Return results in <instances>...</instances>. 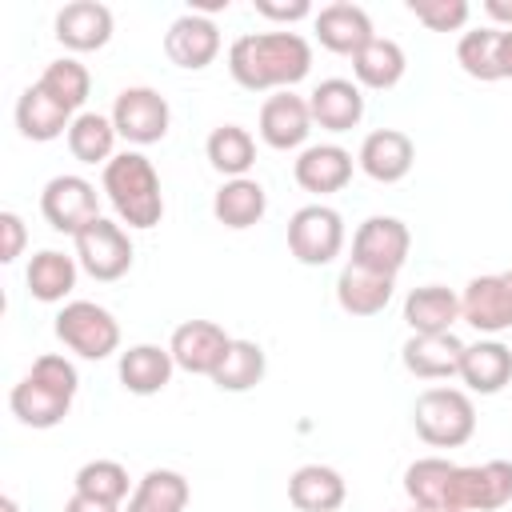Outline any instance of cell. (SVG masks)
I'll use <instances>...</instances> for the list:
<instances>
[{
  "instance_id": "6da1fadb",
  "label": "cell",
  "mask_w": 512,
  "mask_h": 512,
  "mask_svg": "<svg viewBox=\"0 0 512 512\" xmlns=\"http://www.w3.org/2000/svg\"><path fill=\"white\" fill-rule=\"evenodd\" d=\"M312 68V44L300 32H244L228 48V72L248 92H288Z\"/></svg>"
},
{
  "instance_id": "7a4b0ae2",
  "label": "cell",
  "mask_w": 512,
  "mask_h": 512,
  "mask_svg": "<svg viewBox=\"0 0 512 512\" xmlns=\"http://www.w3.org/2000/svg\"><path fill=\"white\" fill-rule=\"evenodd\" d=\"M76 388H80L76 364L56 352H44L32 360V372L12 388L8 404L24 428H56L68 416Z\"/></svg>"
},
{
  "instance_id": "3957f363",
  "label": "cell",
  "mask_w": 512,
  "mask_h": 512,
  "mask_svg": "<svg viewBox=\"0 0 512 512\" xmlns=\"http://www.w3.org/2000/svg\"><path fill=\"white\" fill-rule=\"evenodd\" d=\"M104 196L128 228H156L164 216V192L144 152H116L104 164Z\"/></svg>"
},
{
  "instance_id": "277c9868",
  "label": "cell",
  "mask_w": 512,
  "mask_h": 512,
  "mask_svg": "<svg viewBox=\"0 0 512 512\" xmlns=\"http://www.w3.org/2000/svg\"><path fill=\"white\" fill-rule=\"evenodd\" d=\"M412 428L432 448H460L476 432V408L472 396L460 388H424L412 404Z\"/></svg>"
},
{
  "instance_id": "5b68a950",
  "label": "cell",
  "mask_w": 512,
  "mask_h": 512,
  "mask_svg": "<svg viewBox=\"0 0 512 512\" xmlns=\"http://www.w3.org/2000/svg\"><path fill=\"white\" fill-rule=\"evenodd\" d=\"M56 340L84 360H104L120 348V324L108 308L92 300H68L56 312Z\"/></svg>"
},
{
  "instance_id": "8992f818",
  "label": "cell",
  "mask_w": 512,
  "mask_h": 512,
  "mask_svg": "<svg viewBox=\"0 0 512 512\" xmlns=\"http://www.w3.org/2000/svg\"><path fill=\"white\" fill-rule=\"evenodd\" d=\"M512 500V460L456 464L448 480L452 512H496Z\"/></svg>"
},
{
  "instance_id": "52a82bcc",
  "label": "cell",
  "mask_w": 512,
  "mask_h": 512,
  "mask_svg": "<svg viewBox=\"0 0 512 512\" xmlns=\"http://www.w3.org/2000/svg\"><path fill=\"white\" fill-rule=\"evenodd\" d=\"M344 248V220L336 208L328 204H304L292 212L288 220V252L308 264V268H324L340 256Z\"/></svg>"
},
{
  "instance_id": "ba28073f",
  "label": "cell",
  "mask_w": 512,
  "mask_h": 512,
  "mask_svg": "<svg viewBox=\"0 0 512 512\" xmlns=\"http://www.w3.org/2000/svg\"><path fill=\"white\" fill-rule=\"evenodd\" d=\"M408 248L412 232L400 216H368L352 236V264L380 276H396L408 260Z\"/></svg>"
},
{
  "instance_id": "9c48e42d",
  "label": "cell",
  "mask_w": 512,
  "mask_h": 512,
  "mask_svg": "<svg viewBox=\"0 0 512 512\" xmlns=\"http://www.w3.org/2000/svg\"><path fill=\"white\" fill-rule=\"evenodd\" d=\"M72 244H76V264L92 280H104L108 284V280H120L132 268V240H128V232L120 224L104 220V216H96L92 224H84L72 236Z\"/></svg>"
},
{
  "instance_id": "30bf717a",
  "label": "cell",
  "mask_w": 512,
  "mask_h": 512,
  "mask_svg": "<svg viewBox=\"0 0 512 512\" xmlns=\"http://www.w3.org/2000/svg\"><path fill=\"white\" fill-rule=\"evenodd\" d=\"M40 212H44V220H48L56 232L76 236L84 224H92V220L100 216L96 184L84 180V176H72V172L52 176V180L44 184V192H40Z\"/></svg>"
},
{
  "instance_id": "8fae6325",
  "label": "cell",
  "mask_w": 512,
  "mask_h": 512,
  "mask_svg": "<svg viewBox=\"0 0 512 512\" xmlns=\"http://www.w3.org/2000/svg\"><path fill=\"white\" fill-rule=\"evenodd\" d=\"M112 124H116V132L128 140V144H156V140H164L168 136V124H172V108H168V100L156 92V88H144V84H136V88H124L120 96H116V104H112Z\"/></svg>"
},
{
  "instance_id": "7c38bea8",
  "label": "cell",
  "mask_w": 512,
  "mask_h": 512,
  "mask_svg": "<svg viewBox=\"0 0 512 512\" xmlns=\"http://www.w3.org/2000/svg\"><path fill=\"white\" fill-rule=\"evenodd\" d=\"M460 320H468L476 332H508L512 328V268L492 276H472L460 296Z\"/></svg>"
},
{
  "instance_id": "4fadbf2b",
  "label": "cell",
  "mask_w": 512,
  "mask_h": 512,
  "mask_svg": "<svg viewBox=\"0 0 512 512\" xmlns=\"http://www.w3.org/2000/svg\"><path fill=\"white\" fill-rule=\"evenodd\" d=\"M228 348H232V336L216 320H184L168 340L176 368H184L192 376H208V380L220 368V360L228 356Z\"/></svg>"
},
{
  "instance_id": "5bb4252c",
  "label": "cell",
  "mask_w": 512,
  "mask_h": 512,
  "mask_svg": "<svg viewBox=\"0 0 512 512\" xmlns=\"http://www.w3.org/2000/svg\"><path fill=\"white\" fill-rule=\"evenodd\" d=\"M164 56L184 68V72H200L220 56V28L212 16L204 12H184L168 24L164 32Z\"/></svg>"
},
{
  "instance_id": "9a60e30c",
  "label": "cell",
  "mask_w": 512,
  "mask_h": 512,
  "mask_svg": "<svg viewBox=\"0 0 512 512\" xmlns=\"http://www.w3.org/2000/svg\"><path fill=\"white\" fill-rule=\"evenodd\" d=\"M356 164L364 176H372L376 184H396L412 172L416 164V144L408 132L400 128H376L364 136L360 152H356Z\"/></svg>"
},
{
  "instance_id": "2e32d148",
  "label": "cell",
  "mask_w": 512,
  "mask_h": 512,
  "mask_svg": "<svg viewBox=\"0 0 512 512\" xmlns=\"http://www.w3.org/2000/svg\"><path fill=\"white\" fill-rule=\"evenodd\" d=\"M312 32H316V40H320L328 52H336V56H356L364 44L376 40L372 16H368L360 4H348V0L324 4V8L312 16Z\"/></svg>"
},
{
  "instance_id": "e0dca14e",
  "label": "cell",
  "mask_w": 512,
  "mask_h": 512,
  "mask_svg": "<svg viewBox=\"0 0 512 512\" xmlns=\"http://www.w3.org/2000/svg\"><path fill=\"white\" fill-rule=\"evenodd\" d=\"M400 360L420 380H452V376H460L464 340L456 332H428V336L412 332L400 348Z\"/></svg>"
},
{
  "instance_id": "ac0fdd59",
  "label": "cell",
  "mask_w": 512,
  "mask_h": 512,
  "mask_svg": "<svg viewBox=\"0 0 512 512\" xmlns=\"http://www.w3.org/2000/svg\"><path fill=\"white\" fill-rule=\"evenodd\" d=\"M312 132V112H308V100L296 96V92H272L264 104H260V140L276 152H288V148H300Z\"/></svg>"
},
{
  "instance_id": "d6986e66",
  "label": "cell",
  "mask_w": 512,
  "mask_h": 512,
  "mask_svg": "<svg viewBox=\"0 0 512 512\" xmlns=\"http://www.w3.org/2000/svg\"><path fill=\"white\" fill-rule=\"evenodd\" d=\"M56 40L72 52H96L112 40V8L100 0H72L56 12Z\"/></svg>"
},
{
  "instance_id": "ffe728a7",
  "label": "cell",
  "mask_w": 512,
  "mask_h": 512,
  "mask_svg": "<svg viewBox=\"0 0 512 512\" xmlns=\"http://www.w3.org/2000/svg\"><path fill=\"white\" fill-rule=\"evenodd\" d=\"M308 112H312V124H320L324 132H348L364 120V92L360 84L352 80H320L312 92H308Z\"/></svg>"
},
{
  "instance_id": "44dd1931",
  "label": "cell",
  "mask_w": 512,
  "mask_h": 512,
  "mask_svg": "<svg viewBox=\"0 0 512 512\" xmlns=\"http://www.w3.org/2000/svg\"><path fill=\"white\" fill-rule=\"evenodd\" d=\"M292 176L304 192H316V196L340 192L352 180V152L340 148V144H312L296 156Z\"/></svg>"
},
{
  "instance_id": "7402d4cb",
  "label": "cell",
  "mask_w": 512,
  "mask_h": 512,
  "mask_svg": "<svg viewBox=\"0 0 512 512\" xmlns=\"http://www.w3.org/2000/svg\"><path fill=\"white\" fill-rule=\"evenodd\" d=\"M392 288H396V276H380L348 260L336 276V304L348 316H380L392 300Z\"/></svg>"
},
{
  "instance_id": "603a6c76",
  "label": "cell",
  "mask_w": 512,
  "mask_h": 512,
  "mask_svg": "<svg viewBox=\"0 0 512 512\" xmlns=\"http://www.w3.org/2000/svg\"><path fill=\"white\" fill-rule=\"evenodd\" d=\"M72 120H76V116H72L60 100H52L40 84H28V88L20 92V100H16V128H20L24 140L48 144V140L64 136V132L72 128Z\"/></svg>"
},
{
  "instance_id": "cb8c5ba5",
  "label": "cell",
  "mask_w": 512,
  "mask_h": 512,
  "mask_svg": "<svg viewBox=\"0 0 512 512\" xmlns=\"http://www.w3.org/2000/svg\"><path fill=\"white\" fill-rule=\"evenodd\" d=\"M172 368H176V360L160 344H132L128 352H120V364H116L120 384L132 396H156V392H164L168 380H172Z\"/></svg>"
},
{
  "instance_id": "d4e9b609",
  "label": "cell",
  "mask_w": 512,
  "mask_h": 512,
  "mask_svg": "<svg viewBox=\"0 0 512 512\" xmlns=\"http://www.w3.org/2000/svg\"><path fill=\"white\" fill-rule=\"evenodd\" d=\"M460 380L468 384V392L496 396V392L512 380V348L500 344V340H476V344H464Z\"/></svg>"
},
{
  "instance_id": "484cf974",
  "label": "cell",
  "mask_w": 512,
  "mask_h": 512,
  "mask_svg": "<svg viewBox=\"0 0 512 512\" xmlns=\"http://www.w3.org/2000/svg\"><path fill=\"white\" fill-rule=\"evenodd\" d=\"M348 496V484L328 464H304L288 476V500L296 512H336Z\"/></svg>"
},
{
  "instance_id": "4316f807",
  "label": "cell",
  "mask_w": 512,
  "mask_h": 512,
  "mask_svg": "<svg viewBox=\"0 0 512 512\" xmlns=\"http://www.w3.org/2000/svg\"><path fill=\"white\" fill-rule=\"evenodd\" d=\"M268 212V192L260 180L252 176H236V180H224L220 192L212 196V216L232 228V232H244L252 224H260Z\"/></svg>"
},
{
  "instance_id": "83f0119b",
  "label": "cell",
  "mask_w": 512,
  "mask_h": 512,
  "mask_svg": "<svg viewBox=\"0 0 512 512\" xmlns=\"http://www.w3.org/2000/svg\"><path fill=\"white\" fill-rule=\"evenodd\" d=\"M404 320L412 332L428 336V332H452V324L460 320V296L444 284H420L404 296Z\"/></svg>"
},
{
  "instance_id": "f1b7e54d",
  "label": "cell",
  "mask_w": 512,
  "mask_h": 512,
  "mask_svg": "<svg viewBox=\"0 0 512 512\" xmlns=\"http://www.w3.org/2000/svg\"><path fill=\"white\" fill-rule=\"evenodd\" d=\"M404 68H408L404 48H400L396 40H388V36H376L372 44H364V48L352 56V76H356V84L376 88V92L396 88V84L404 80Z\"/></svg>"
},
{
  "instance_id": "f546056e",
  "label": "cell",
  "mask_w": 512,
  "mask_h": 512,
  "mask_svg": "<svg viewBox=\"0 0 512 512\" xmlns=\"http://www.w3.org/2000/svg\"><path fill=\"white\" fill-rule=\"evenodd\" d=\"M188 496L192 488L176 468H152L136 480L128 496V512H184Z\"/></svg>"
},
{
  "instance_id": "4dcf8cb0",
  "label": "cell",
  "mask_w": 512,
  "mask_h": 512,
  "mask_svg": "<svg viewBox=\"0 0 512 512\" xmlns=\"http://www.w3.org/2000/svg\"><path fill=\"white\" fill-rule=\"evenodd\" d=\"M24 284L28 292L40 300V304H60L72 288H76V256H64L56 248H44L28 260V272H24Z\"/></svg>"
},
{
  "instance_id": "1f68e13d",
  "label": "cell",
  "mask_w": 512,
  "mask_h": 512,
  "mask_svg": "<svg viewBox=\"0 0 512 512\" xmlns=\"http://www.w3.org/2000/svg\"><path fill=\"white\" fill-rule=\"evenodd\" d=\"M204 152H208V164H212L220 176H228V180L248 176V168L256 164V140H252V132L240 128V124H220V128H212Z\"/></svg>"
},
{
  "instance_id": "d6a6232c",
  "label": "cell",
  "mask_w": 512,
  "mask_h": 512,
  "mask_svg": "<svg viewBox=\"0 0 512 512\" xmlns=\"http://www.w3.org/2000/svg\"><path fill=\"white\" fill-rule=\"evenodd\" d=\"M452 460L444 456H420L404 468V492L412 508H448V480H452ZM452 512V508H448Z\"/></svg>"
},
{
  "instance_id": "836d02e7",
  "label": "cell",
  "mask_w": 512,
  "mask_h": 512,
  "mask_svg": "<svg viewBox=\"0 0 512 512\" xmlns=\"http://www.w3.org/2000/svg\"><path fill=\"white\" fill-rule=\"evenodd\" d=\"M116 124L112 116H100V112H80L68 128V152L80 160V164H108L116 152Z\"/></svg>"
},
{
  "instance_id": "e575fe53",
  "label": "cell",
  "mask_w": 512,
  "mask_h": 512,
  "mask_svg": "<svg viewBox=\"0 0 512 512\" xmlns=\"http://www.w3.org/2000/svg\"><path fill=\"white\" fill-rule=\"evenodd\" d=\"M264 372H268L264 348H260L256 340H236V336H232V348H228V356L220 360V368L212 372V384H216L220 392H248V388H256V384L264 380Z\"/></svg>"
},
{
  "instance_id": "d590c367",
  "label": "cell",
  "mask_w": 512,
  "mask_h": 512,
  "mask_svg": "<svg viewBox=\"0 0 512 512\" xmlns=\"http://www.w3.org/2000/svg\"><path fill=\"white\" fill-rule=\"evenodd\" d=\"M456 64L472 76V80H504V68H500V28L488 24V28H472L460 36L456 44Z\"/></svg>"
},
{
  "instance_id": "8d00e7d4",
  "label": "cell",
  "mask_w": 512,
  "mask_h": 512,
  "mask_svg": "<svg viewBox=\"0 0 512 512\" xmlns=\"http://www.w3.org/2000/svg\"><path fill=\"white\" fill-rule=\"evenodd\" d=\"M36 84H40L52 100H60L68 112H76V108L88 100V92H92V76H88V68H84L80 60H72V56L52 60V64L40 72Z\"/></svg>"
},
{
  "instance_id": "74e56055",
  "label": "cell",
  "mask_w": 512,
  "mask_h": 512,
  "mask_svg": "<svg viewBox=\"0 0 512 512\" xmlns=\"http://www.w3.org/2000/svg\"><path fill=\"white\" fill-rule=\"evenodd\" d=\"M72 488H76L80 496L108 500V504H120L124 496H132V492H128V488H132L128 468H124V464H116V460H88V464L76 472Z\"/></svg>"
},
{
  "instance_id": "f35d334b",
  "label": "cell",
  "mask_w": 512,
  "mask_h": 512,
  "mask_svg": "<svg viewBox=\"0 0 512 512\" xmlns=\"http://www.w3.org/2000/svg\"><path fill=\"white\" fill-rule=\"evenodd\" d=\"M408 12L428 32H456L468 24V0H408Z\"/></svg>"
},
{
  "instance_id": "ab89813d",
  "label": "cell",
  "mask_w": 512,
  "mask_h": 512,
  "mask_svg": "<svg viewBox=\"0 0 512 512\" xmlns=\"http://www.w3.org/2000/svg\"><path fill=\"white\" fill-rule=\"evenodd\" d=\"M24 240H28L24 220H20L16 212H0V260H4V264H12V260L24 252Z\"/></svg>"
},
{
  "instance_id": "60d3db41",
  "label": "cell",
  "mask_w": 512,
  "mask_h": 512,
  "mask_svg": "<svg viewBox=\"0 0 512 512\" xmlns=\"http://www.w3.org/2000/svg\"><path fill=\"white\" fill-rule=\"evenodd\" d=\"M252 8L260 12V16H268V20H304V16H316L312 12V4L308 0H288V4H276V0H252Z\"/></svg>"
},
{
  "instance_id": "b9f144b4",
  "label": "cell",
  "mask_w": 512,
  "mask_h": 512,
  "mask_svg": "<svg viewBox=\"0 0 512 512\" xmlns=\"http://www.w3.org/2000/svg\"><path fill=\"white\" fill-rule=\"evenodd\" d=\"M64 512H120V504H108V500H92V496L72 492V496L64 500Z\"/></svg>"
},
{
  "instance_id": "7bdbcfd3",
  "label": "cell",
  "mask_w": 512,
  "mask_h": 512,
  "mask_svg": "<svg viewBox=\"0 0 512 512\" xmlns=\"http://www.w3.org/2000/svg\"><path fill=\"white\" fill-rule=\"evenodd\" d=\"M484 12H488L496 24L512 28V0H484Z\"/></svg>"
},
{
  "instance_id": "ee69618b",
  "label": "cell",
  "mask_w": 512,
  "mask_h": 512,
  "mask_svg": "<svg viewBox=\"0 0 512 512\" xmlns=\"http://www.w3.org/2000/svg\"><path fill=\"white\" fill-rule=\"evenodd\" d=\"M500 68L504 80H512V28H500Z\"/></svg>"
},
{
  "instance_id": "f6af8a7d",
  "label": "cell",
  "mask_w": 512,
  "mask_h": 512,
  "mask_svg": "<svg viewBox=\"0 0 512 512\" xmlns=\"http://www.w3.org/2000/svg\"><path fill=\"white\" fill-rule=\"evenodd\" d=\"M0 512H20V504L12 496H0Z\"/></svg>"
},
{
  "instance_id": "bcb514c9",
  "label": "cell",
  "mask_w": 512,
  "mask_h": 512,
  "mask_svg": "<svg viewBox=\"0 0 512 512\" xmlns=\"http://www.w3.org/2000/svg\"><path fill=\"white\" fill-rule=\"evenodd\" d=\"M412 512H448V508H412Z\"/></svg>"
}]
</instances>
